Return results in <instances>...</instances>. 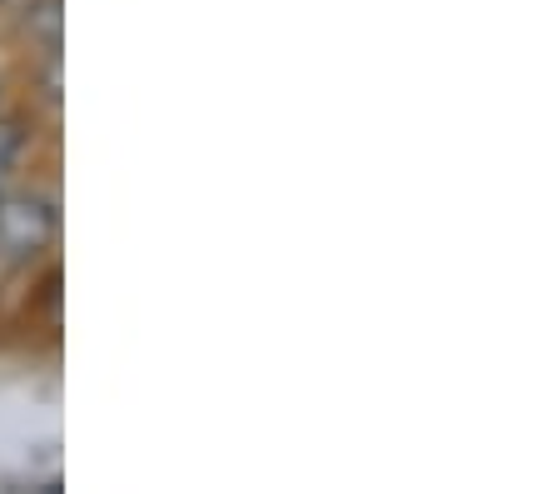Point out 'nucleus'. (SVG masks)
Returning <instances> with one entry per match:
<instances>
[{
    "label": "nucleus",
    "mask_w": 558,
    "mask_h": 494,
    "mask_svg": "<svg viewBox=\"0 0 558 494\" xmlns=\"http://www.w3.org/2000/svg\"><path fill=\"white\" fill-rule=\"evenodd\" d=\"M56 205L46 195H31V190L0 195V250H5V260L40 255L56 240Z\"/></svg>",
    "instance_id": "f257e3e1"
},
{
    "label": "nucleus",
    "mask_w": 558,
    "mask_h": 494,
    "mask_svg": "<svg viewBox=\"0 0 558 494\" xmlns=\"http://www.w3.org/2000/svg\"><path fill=\"white\" fill-rule=\"evenodd\" d=\"M31 21L40 25V36L56 46V40H60V0H40V5L31 11Z\"/></svg>",
    "instance_id": "f03ea898"
},
{
    "label": "nucleus",
    "mask_w": 558,
    "mask_h": 494,
    "mask_svg": "<svg viewBox=\"0 0 558 494\" xmlns=\"http://www.w3.org/2000/svg\"><path fill=\"white\" fill-rule=\"evenodd\" d=\"M0 270H5V250H0Z\"/></svg>",
    "instance_id": "7ed1b4c3"
}]
</instances>
